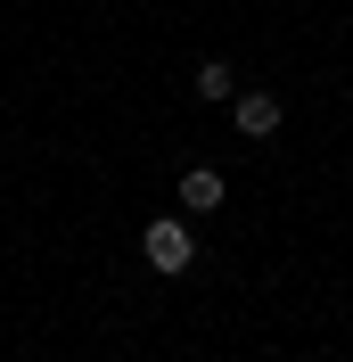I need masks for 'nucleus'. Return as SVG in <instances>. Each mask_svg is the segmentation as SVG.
I'll return each instance as SVG.
<instances>
[{"mask_svg": "<svg viewBox=\"0 0 353 362\" xmlns=\"http://www.w3.org/2000/svg\"><path fill=\"white\" fill-rule=\"evenodd\" d=\"M140 255H148V272H189V264H198V239H189L181 214H164V223L140 230Z\"/></svg>", "mask_w": 353, "mask_h": 362, "instance_id": "obj_1", "label": "nucleus"}, {"mask_svg": "<svg viewBox=\"0 0 353 362\" xmlns=\"http://www.w3.org/2000/svg\"><path fill=\"white\" fill-rule=\"evenodd\" d=\"M198 99H239V74H230V58H205V66H198Z\"/></svg>", "mask_w": 353, "mask_h": 362, "instance_id": "obj_4", "label": "nucleus"}, {"mask_svg": "<svg viewBox=\"0 0 353 362\" xmlns=\"http://www.w3.org/2000/svg\"><path fill=\"white\" fill-rule=\"evenodd\" d=\"M222 198H230V181H222L214 165H189V173H181V206H189V214H214Z\"/></svg>", "mask_w": 353, "mask_h": 362, "instance_id": "obj_3", "label": "nucleus"}, {"mask_svg": "<svg viewBox=\"0 0 353 362\" xmlns=\"http://www.w3.org/2000/svg\"><path fill=\"white\" fill-rule=\"evenodd\" d=\"M230 115H239V132H246V140H271V132L287 124L280 90H239V99H230Z\"/></svg>", "mask_w": 353, "mask_h": 362, "instance_id": "obj_2", "label": "nucleus"}]
</instances>
